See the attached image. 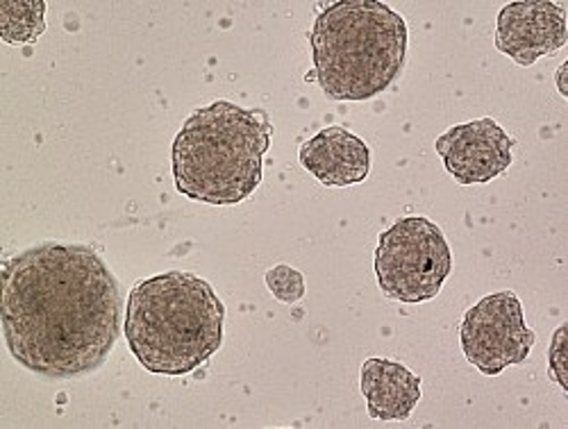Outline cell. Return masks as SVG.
<instances>
[{"label":"cell","instance_id":"cell-8","mask_svg":"<svg viewBox=\"0 0 568 429\" xmlns=\"http://www.w3.org/2000/svg\"><path fill=\"white\" fill-rule=\"evenodd\" d=\"M566 41V10L550 0H516L498 14L496 48L520 67L557 53Z\"/></svg>","mask_w":568,"mask_h":429},{"label":"cell","instance_id":"cell-13","mask_svg":"<svg viewBox=\"0 0 568 429\" xmlns=\"http://www.w3.org/2000/svg\"><path fill=\"white\" fill-rule=\"evenodd\" d=\"M548 359H550V377L557 379V385L561 389H566V375H564V325L555 331L552 346L548 350Z\"/></svg>","mask_w":568,"mask_h":429},{"label":"cell","instance_id":"cell-6","mask_svg":"<svg viewBox=\"0 0 568 429\" xmlns=\"http://www.w3.org/2000/svg\"><path fill=\"white\" fill-rule=\"evenodd\" d=\"M535 341L537 337L526 325L524 307L511 292L483 298L466 311L459 327V344L466 359L489 377L524 364Z\"/></svg>","mask_w":568,"mask_h":429},{"label":"cell","instance_id":"cell-7","mask_svg":"<svg viewBox=\"0 0 568 429\" xmlns=\"http://www.w3.org/2000/svg\"><path fill=\"white\" fill-rule=\"evenodd\" d=\"M435 149L446 171L464 186L487 184L514 162V139L494 119L450 127L435 141Z\"/></svg>","mask_w":568,"mask_h":429},{"label":"cell","instance_id":"cell-10","mask_svg":"<svg viewBox=\"0 0 568 429\" xmlns=\"http://www.w3.org/2000/svg\"><path fill=\"white\" fill-rule=\"evenodd\" d=\"M362 394L375 420H407L420 400V379L407 366L371 357L362 366Z\"/></svg>","mask_w":568,"mask_h":429},{"label":"cell","instance_id":"cell-1","mask_svg":"<svg viewBox=\"0 0 568 429\" xmlns=\"http://www.w3.org/2000/svg\"><path fill=\"white\" fill-rule=\"evenodd\" d=\"M0 314L14 361L43 379H75L114 350L123 296L97 251L45 242L6 262Z\"/></svg>","mask_w":568,"mask_h":429},{"label":"cell","instance_id":"cell-12","mask_svg":"<svg viewBox=\"0 0 568 429\" xmlns=\"http://www.w3.org/2000/svg\"><path fill=\"white\" fill-rule=\"evenodd\" d=\"M264 279H266V286H268V292L273 294V298H277L284 305H296L305 296L303 273L287 266V264L273 266L271 270H266Z\"/></svg>","mask_w":568,"mask_h":429},{"label":"cell","instance_id":"cell-11","mask_svg":"<svg viewBox=\"0 0 568 429\" xmlns=\"http://www.w3.org/2000/svg\"><path fill=\"white\" fill-rule=\"evenodd\" d=\"M43 0H3L0 3V37L6 43H32L45 32Z\"/></svg>","mask_w":568,"mask_h":429},{"label":"cell","instance_id":"cell-5","mask_svg":"<svg viewBox=\"0 0 568 429\" xmlns=\"http://www.w3.org/2000/svg\"><path fill=\"white\" fill-rule=\"evenodd\" d=\"M450 270V246L430 218L403 216L381 234L375 275L387 298L407 305L428 303L439 296Z\"/></svg>","mask_w":568,"mask_h":429},{"label":"cell","instance_id":"cell-4","mask_svg":"<svg viewBox=\"0 0 568 429\" xmlns=\"http://www.w3.org/2000/svg\"><path fill=\"white\" fill-rule=\"evenodd\" d=\"M407 23L381 0H339L314 21L310 43L325 99L362 103L387 91L407 58Z\"/></svg>","mask_w":568,"mask_h":429},{"label":"cell","instance_id":"cell-9","mask_svg":"<svg viewBox=\"0 0 568 429\" xmlns=\"http://www.w3.org/2000/svg\"><path fill=\"white\" fill-rule=\"evenodd\" d=\"M301 164L325 186H351L368 177L371 151L359 136L333 125L303 143Z\"/></svg>","mask_w":568,"mask_h":429},{"label":"cell","instance_id":"cell-3","mask_svg":"<svg viewBox=\"0 0 568 429\" xmlns=\"http://www.w3.org/2000/svg\"><path fill=\"white\" fill-rule=\"evenodd\" d=\"M268 149L264 110L216 101L189 116L173 141L175 188L196 203L240 205L260 186Z\"/></svg>","mask_w":568,"mask_h":429},{"label":"cell","instance_id":"cell-2","mask_svg":"<svg viewBox=\"0 0 568 429\" xmlns=\"http://www.w3.org/2000/svg\"><path fill=\"white\" fill-rule=\"evenodd\" d=\"M225 307L194 273L166 270L139 282L128 296L123 331L149 372L182 377L223 346Z\"/></svg>","mask_w":568,"mask_h":429}]
</instances>
